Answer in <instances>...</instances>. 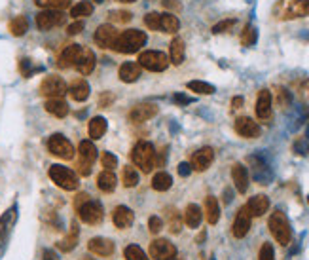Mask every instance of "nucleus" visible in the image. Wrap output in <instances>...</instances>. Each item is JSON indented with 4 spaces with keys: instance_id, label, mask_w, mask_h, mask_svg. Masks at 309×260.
<instances>
[{
    "instance_id": "obj_1",
    "label": "nucleus",
    "mask_w": 309,
    "mask_h": 260,
    "mask_svg": "<svg viewBox=\"0 0 309 260\" xmlns=\"http://www.w3.org/2000/svg\"><path fill=\"white\" fill-rule=\"evenodd\" d=\"M146 44V35L138 29H129L118 35L116 42L112 44V48L120 53H137Z\"/></svg>"
},
{
    "instance_id": "obj_2",
    "label": "nucleus",
    "mask_w": 309,
    "mask_h": 260,
    "mask_svg": "<svg viewBox=\"0 0 309 260\" xmlns=\"http://www.w3.org/2000/svg\"><path fill=\"white\" fill-rule=\"evenodd\" d=\"M131 160L142 173H150L156 167V150L150 143L138 141L131 150Z\"/></svg>"
},
{
    "instance_id": "obj_3",
    "label": "nucleus",
    "mask_w": 309,
    "mask_h": 260,
    "mask_svg": "<svg viewBox=\"0 0 309 260\" xmlns=\"http://www.w3.org/2000/svg\"><path fill=\"white\" fill-rule=\"evenodd\" d=\"M269 226V232L275 237V241L281 243V245H288L292 239V230H290V222L284 215L283 211H275L271 213V217L267 220Z\"/></svg>"
},
{
    "instance_id": "obj_4",
    "label": "nucleus",
    "mask_w": 309,
    "mask_h": 260,
    "mask_svg": "<svg viewBox=\"0 0 309 260\" xmlns=\"http://www.w3.org/2000/svg\"><path fill=\"white\" fill-rule=\"evenodd\" d=\"M48 175H50V179H52L59 188H63V190H76L78 186H80V182H78V177L76 173L72 171V169H69V167H65V165H52L50 167V171H48Z\"/></svg>"
},
{
    "instance_id": "obj_5",
    "label": "nucleus",
    "mask_w": 309,
    "mask_h": 260,
    "mask_svg": "<svg viewBox=\"0 0 309 260\" xmlns=\"http://www.w3.org/2000/svg\"><path fill=\"white\" fill-rule=\"evenodd\" d=\"M78 217L82 222H86V224H101L103 222V217H104V209H103V203L97 200H89L84 203V205H80L76 209Z\"/></svg>"
},
{
    "instance_id": "obj_6",
    "label": "nucleus",
    "mask_w": 309,
    "mask_h": 260,
    "mask_svg": "<svg viewBox=\"0 0 309 260\" xmlns=\"http://www.w3.org/2000/svg\"><path fill=\"white\" fill-rule=\"evenodd\" d=\"M138 65L146 70H152V72H162L167 69L169 59L164 52H156V50H146L138 55Z\"/></svg>"
},
{
    "instance_id": "obj_7",
    "label": "nucleus",
    "mask_w": 309,
    "mask_h": 260,
    "mask_svg": "<svg viewBox=\"0 0 309 260\" xmlns=\"http://www.w3.org/2000/svg\"><path fill=\"white\" fill-rule=\"evenodd\" d=\"M65 93H69V87H67L65 80L61 78V76L50 74L40 84V95L48 97V99H61Z\"/></svg>"
},
{
    "instance_id": "obj_8",
    "label": "nucleus",
    "mask_w": 309,
    "mask_h": 260,
    "mask_svg": "<svg viewBox=\"0 0 309 260\" xmlns=\"http://www.w3.org/2000/svg\"><path fill=\"white\" fill-rule=\"evenodd\" d=\"M48 150H50V154L61 158V160H72L74 158L72 143L65 135H61V133H55V135H52L48 139Z\"/></svg>"
},
{
    "instance_id": "obj_9",
    "label": "nucleus",
    "mask_w": 309,
    "mask_h": 260,
    "mask_svg": "<svg viewBox=\"0 0 309 260\" xmlns=\"http://www.w3.org/2000/svg\"><path fill=\"white\" fill-rule=\"evenodd\" d=\"M148 254L154 260H171L177 256V247L169 239H154L148 247Z\"/></svg>"
},
{
    "instance_id": "obj_10",
    "label": "nucleus",
    "mask_w": 309,
    "mask_h": 260,
    "mask_svg": "<svg viewBox=\"0 0 309 260\" xmlns=\"http://www.w3.org/2000/svg\"><path fill=\"white\" fill-rule=\"evenodd\" d=\"M65 23V14L61 10H44L36 16V27L40 31H50L53 27H59Z\"/></svg>"
},
{
    "instance_id": "obj_11",
    "label": "nucleus",
    "mask_w": 309,
    "mask_h": 260,
    "mask_svg": "<svg viewBox=\"0 0 309 260\" xmlns=\"http://www.w3.org/2000/svg\"><path fill=\"white\" fill-rule=\"evenodd\" d=\"M250 218H252V215L249 213L247 205H243V207L237 211V215H235V220H233V226H232L233 237H237V239H243L245 235L249 234Z\"/></svg>"
},
{
    "instance_id": "obj_12",
    "label": "nucleus",
    "mask_w": 309,
    "mask_h": 260,
    "mask_svg": "<svg viewBox=\"0 0 309 260\" xmlns=\"http://www.w3.org/2000/svg\"><path fill=\"white\" fill-rule=\"evenodd\" d=\"M156 114H158V106H156V104L140 103L129 110L127 118H129V121H133V123H142V121L152 120Z\"/></svg>"
},
{
    "instance_id": "obj_13",
    "label": "nucleus",
    "mask_w": 309,
    "mask_h": 260,
    "mask_svg": "<svg viewBox=\"0 0 309 260\" xmlns=\"http://www.w3.org/2000/svg\"><path fill=\"white\" fill-rule=\"evenodd\" d=\"M213 160H215V150L211 147H203V148H199L198 152L192 154L190 165H192L194 171H199V173H201V171L209 169V165L213 164Z\"/></svg>"
},
{
    "instance_id": "obj_14",
    "label": "nucleus",
    "mask_w": 309,
    "mask_h": 260,
    "mask_svg": "<svg viewBox=\"0 0 309 260\" xmlns=\"http://www.w3.org/2000/svg\"><path fill=\"white\" fill-rule=\"evenodd\" d=\"M235 131L237 135H241L243 139H258L260 137V125L252 118H247V116H241L235 120Z\"/></svg>"
},
{
    "instance_id": "obj_15",
    "label": "nucleus",
    "mask_w": 309,
    "mask_h": 260,
    "mask_svg": "<svg viewBox=\"0 0 309 260\" xmlns=\"http://www.w3.org/2000/svg\"><path fill=\"white\" fill-rule=\"evenodd\" d=\"M118 38V31L114 25H99L93 35V40L101 48H112V44Z\"/></svg>"
},
{
    "instance_id": "obj_16",
    "label": "nucleus",
    "mask_w": 309,
    "mask_h": 260,
    "mask_svg": "<svg viewBox=\"0 0 309 260\" xmlns=\"http://www.w3.org/2000/svg\"><path fill=\"white\" fill-rule=\"evenodd\" d=\"M133 220H135V215L125 205H118V207L112 211V222H114V226L118 230H127V228H131Z\"/></svg>"
},
{
    "instance_id": "obj_17",
    "label": "nucleus",
    "mask_w": 309,
    "mask_h": 260,
    "mask_svg": "<svg viewBox=\"0 0 309 260\" xmlns=\"http://www.w3.org/2000/svg\"><path fill=\"white\" fill-rule=\"evenodd\" d=\"M80 55H82V48H80L78 44H70V46H67V48L61 52L57 65H59L61 69H70V67H76Z\"/></svg>"
},
{
    "instance_id": "obj_18",
    "label": "nucleus",
    "mask_w": 309,
    "mask_h": 260,
    "mask_svg": "<svg viewBox=\"0 0 309 260\" xmlns=\"http://www.w3.org/2000/svg\"><path fill=\"white\" fill-rule=\"evenodd\" d=\"M87 249L97 256H112L114 254V243L106 237H91L87 243Z\"/></svg>"
},
{
    "instance_id": "obj_19",
    "label": "nucleus",
    "mask_w": 309,
    "mask_h": 260,
    "mask_svg": "<svg viewBox=\"0 0 309 260\" xmlns=\"http://www.w3.org/2000/svg\"><path fill=\"white\" fill-rule=\"evenodd\" d=\"M256 116L258 120H269L271 118V93L267 91V89H262L260 93H258V99H256Z\"/></svg>"
},
{
    "instance_id": "obj_20",
    "label": "nucleus",
    "mask_w": 309,
    "mask_h": 260,
    "mask_svg": "<svg viewBox=\"0 0 309 260\" xmlns=\"http://www.w3.org/2000/svg\"><path fill=\"white\" fill-rule=\"evenodd\" d=\"M232 179L239 194H245L249 190V171L243 164H235L232 167Z\"/></svg>"
},
{
    "instance_id": "obj_21",
    "label": "nucleus",
    "mask_w": 309,
    "mask_h": 260,
    "mask_svg": "<svg viewBox=\"0 0 309 260\" xmlns=\"http://www.w3.org/2000/svg\"><path fill=\"white\" fill-rule=\"evenodd\" d=\"M303 16H309V0H292L284 10L283 19H296Z\"/></svg>"
},
{
    "instance_id": "obj_22",
    "label": "nucleus",
    "mask_w": 309,
    "mask_h": 260,
    "mask_svg": "<svg viewBox=\"0 0 309 260\" xmlns=\"http://www.w3.org/2000/svg\"><path fill=\"white\" fill-rule=\"evenodd\" d=\"M247 209H249V213L252 217H262V215H266L267 209H269V200H267V196H264V194L252 196V198L247 201Z\"/></svg>"
},
{
    "instance_id": "obj_23",
    "label": "nucleus",
    "mask_w": 309,
    "mask_h": 260,
    "mask_svg": "<svg viewBox=\"0 0 309 260\" xmlns=\"http://www.w3.org/2000/svg\"><path fill=\"white\" fill-rule=\"evenodd\" d=\"M95 63H97V59H95V53L89 50V48H86V50H82V55H80V59H78L76 63V69L78 72L82 74V76H87V74H91L95 69Z\"/></svg>"
},
{
    "instance_id": "obj_24",
    "label": "nucleus",
    "mask_w": 309,
    "mask_h": 260,
    "mask_svg": "<svg viewBox=\"0 0 309 260\" xmlns=\"http://www.w3.org/2000/svg\"><path fill=\"white\" fill-rule=\"evenodd\" d=\"M203 215H205L207 222L213 226L218 222L220 218V205H218V200L215 196H207L205 203H203Z\"/></svg>"
},
{
    "instance_id": "obj_25",
    "label": "nucleus",
    "mask_w": 309,
    "mask_h": 260,
    "mask_svg": "<svg viewBox=\"0 0 309 260\" xmlns=\"http://www.w3.org/2000/svg\"><path fill=\"white\" fill-rule=\"evenodd\" d=\"M118 76H120L121 82L125 84H133L137 82L138 76H140V65L138 63H123L118 70Z\"/></svg>"
},
{
    "instance_id": "obj_26",
    "label": "nucleus",
    "mask_w": 309,
    "mask_h": 260,
    "mask_svg": "<svg viewBox=\"0 0 309 260\" xmlns=\"http://www.w3.org/2000/svg\"><path fill=\"white\" fill-rule=\"evenodd\" d=\"M201 218H203V211L196 203H190L188 207L184 209V224L188 226V228H192V230L199 228Z\"/></svg>"
},
{
    "instance_id": "obj_27",
    "label": "nucleus",
    "mask_w": 309,
    "mask_h": 260,
    "mask_svg": "<svg viewBox=\"0 0 309 260\" xmlns=\"http://www.w3.org/2000/svg\"><path fill=\"white\" fill-rule=\"evenodd\" d=\"M69 93L76 103H84L89 97V84L86 80H74L69 87Z\"/></svg>"
},
{
    "instance_id": "obj_28",
    "label": "nucleus",
    "mask_w": 309,
    "mask_h": 260,
    "mask_svg": "<svg viewBox=\"0 0 309 260\" xmlns=\"http://www.w3.org/2000/svg\"><path fill=\"white\" fill-rule=\"evenodd\" d=\"M44 108H46V112H50L55 118H65L69 114V104L65 103L63 99H48Z\"/></svg>"
},
{
    "instance_id": "obj_29",
    "label": "nucleus",
    "mask_w": 309,
    "mask_h": 260,
    "mask_svg": "<svg viewBox=\"0 0 309 260\" xmlns=\"http://www.w3.org/2000/svg\"><path fill=\"white\" fill-rule=\"evenodd\" d=\"M116 184H118V181H116V175L112 173L110 169H104L103 173H99V177H97V186H99V190L101 192H114L116 190Z\"/></svg>"
},
{
    "instance_id": "obj_30",
    "label": "nucleus",
    "mask_w": 309,
    "mask_h": 260,
    "mask_svg": "<svg viewBox=\"0 0 309 260\" xmlns=\"http://www.w3.org/2000/svg\"><path fill=\"white\" fill-rule=\"evenodd\" d=\"M78 154H80V162L93 165V162L97 160V148L91 141H82L78 147Z\"/></svg>"
},
{
    "instance_id": "obj_31",
    "label": "nucleus",
    "mask_w": 309,
    "mask_h": 260,
    "mask_svg": "<svg viewBox=\"0 0 309 260\" xmlns=\"http://www.w3.org/2000/svg\"><path fill=\"white\" fill-rule=\"evenodd\" d=\"M106 129H108V123H106V120H104L103 116H95V118H91V121H89V127H87V131H89V137H91L93 141L104 137Z\"/></svg>"
},
{
    "instance_id": "obj_32",
    "label": "nucleus",
    "mask_w": 309,
    "mask_h": 260,
    "mask_svg": "<svg viewBox=\"0 0 309 260\" xmlns=\"http://www.w3.org/2000/svg\"><path fill=\"white\" fill-rule=\"evenodd\" d=\"M184 55H186V48H184V42L182 38H173L171 48H169V57H171L173 65H182L184 63Z\"/></svg>"
},
{
    "instance_id": "obj_33",
    "label": "nucleus",
    "mask_w": 309,
    "mask_h": 260,
    "mask_svg": "<svg viewBox=\"0 0 309 260\" xmlns=\"http://www.w3.org/2000/svg\"><path fill=\"white\" fill-rule=\"evenodd\" d=\"M78 235H80V230H78V224L76 222H72L70 224V232L69 235L65 237V239H61L59 243H57V247H59L63 252H70L74 247L78 245Z\"/></svg>"
},
{
    "instance_id": "obj_34",
    "label": "nucleus",
    "mask_w": 309,
    "mask_h": 260,
    "mask_svg": "<svg viewBox=\"0 0 309 260\" xmlns=\"http://www.w3.org/2000/svg\"><path fill=\"white\" fill-rule=\"evenodd\" d=\"M171 186H173V177L169 173L160 171V173L154 175V179H152V188H154L156 192H167Z\"/></svg>"
},
{
    "instance_id": "obj_35",
    "label": "nucleus",
    "mask_w": 309,
    "mask_h": 260,
    "mask_svg": "<svg viewBox=\"0 0 309 260\" xmlns=\"http://www.w3.org/2000/svg\"><path fill=\"white\" fill-rule=\"evenodd\" d=\"M160 29L164 31V33H169V35H175L179 29H181V21L177 16H173V14H164L162 16V23H160Z\"/></svg>"
},
{
    "instance_id": "obj_36",
    "label": "nucleus",
    "mask_w": 309,
    "mask_h": 260,
    "mask_svg": "<svg viewBox=\"0 0 309 260\" xmlns=\"http://www.w3.org/2000/svg\"><path fill=\"white\" fill-rule=\"evenodd\" d=\"M8 29L14 36H23L29 31V19L25 16H18V18H14L10 21Z\"/></svg>"
},
{
    "instance_id": "obj_37",
    "label": "nucleus",
    "mask_w": 309,
    "mask_h": 260,
    "mask_svg": "<svg viewBox=\"0 0 309 260\" xmlns=\"http://www.w3.org/2000/svg\"><path fill=\"white\" fill-rule=\"evenodd\" d=\"M167 224H169V230L171 234H181L182 230V217L179 215L177 209L169 207L167 209Z\"/></svg>"
},
{
    "instance_id": "obj_38",
    "label": "nucleus",
    "mask_w": 309,
    "mask_h": 260,
    "mask_svg": "<svg viewBox=\"0 0 309 260\" xmlns=\"http://www.w3.org/2000/svg\"><path fill=\"white\" fill-rule=\"evenodd\" d=\"M121 181H123V186H127V188H135V186L138 184V173L135 171V167L125 165V167L121 169Z\"/></svg>"
},
{
    "instance_id": "obj_39",
    "label": "nucleus",
    "mask_w": 309,
    "mask_h": 260,
    "mask_svg": "<svg viewBox=\"0 0 309 260\" xmlns=\"http://www.w3.org/2000/svg\"><path fill=\"white\" fill-rule=\"evenodd\" d=\"M190 91H196L199 95H211V93H215V86H211V84H207V82H201V80H192L186 84Z\"/></svg>"
},
{
    "instance_id": "obj_40",
    "label": "nucleus",
    "mask_w": 309,
    "mask_h": 260,
    "mask_svg": "<svg viewBox=\"0 0 309 260\" xmlns=\"http://www.w3.org/2000/svg\"><path fill=\"white\" fill-rule=\"evenodd\" d=\"M93 14V4L91 2H87V0H84V2H78L76 6H72V10H70V16L72 18H87V16H91Z\"/></svg>"
},
{
    "instance_id": "obj_41",
    "label": "nucleus",
    "mask_w": 309,
    "mask_h": 260,
    "mask_svg": "<svg viewBox=\"0 0 309 260\" xmlns=\"http://www.w3.org/2000/svg\"><path fill=\"white\" fill-rule=\"evenodd\" d=\"M123 256L127 260H148L146 258V252L138 245H127L125 251H123Z\"/></svg>"
},
{
    "instance_id": "obj_42",
    "label": "nucleus",
    "mask_w": 309,
    "mask_h": 260,
    "mask_svg": "<svg viewBox=\"0 0 309 260\" xmlns=\"http://www.w3.org/2000/svg\"><path fill=\"white\" fill-rule=\"evenodd\" d=\"M256 29L252 25H247L243 29V33H241V44L243 46H252V44L256 42Z\"/></svg>"
},
{
    "instance_id": "obj_43",
    "label": "nucleus",
    "mask_w": 309,
    "mask_h": 260,
    "mask_svg": "<svg viewBox=\"0 0 309 260\" xmlns=\"http://www.w3.org/2000/svg\"><path fill=\"white\" fill-rule=\"evenodd\" d=\"M144 25L150 29V31H158L160 29V23H162V16L158 14V12H150V14H146L144 16Z\"/></svg>"
},
{
    "instance_id": "obj_44",
    "label": "nucleus",
    "mask_w": 309,
    "mask_h": 260,
    "mask_svg": "<svg viewBox=\"0 0 309 260\" xmlns=\"http://www.w3.org/2000/svg\"><path fill=\"white\" fill-rule=\"evenodd\" d=\"M108 18L114 23H129L133 19V16H131V12H125V10H116V12L108 14Z\"/></svg>"
},
{
    "instance_id": "obj_45",
    "label": "nucleus",
    "mask_w": 309,
    "mask_h": 260,
    "mask_svg": "<svg viewBox=\"0 0 309 260\" xmlns=\"http://www.w3.org/2000/svg\"><path fill=\"white\" fill-rule=\"evenodd\" d=\"M258 260H275V251L271 243H264L262 249H260V254H258Z\"/></svg>"
},
{
    "instance_id": "obj_46",
    "label": "nucleus",
    "mask_w": 309,
    "mask_h": 260,
    "mask_svg": "<svg viewBox=\"0 0 309 260\" xmlns=\"http://www.w3.org/2000/svg\"><path fill=\"white\" fill-rule=\"evenodd\" d=\"M148 228H150L152 234H160L164 230V220L160 217H156V215H152V217L148 218Z\"/></svg>"
},
{
    "instance_id": "obj_47",
    "label": "nucleus",
    "mask_w": 309,
    "mask_h": 260,
    "mask_svg": "<svg viewBox=\"0 0 309 260\" xmlns=\"http://www.w3.org/2000/svg\"><path fill=\"white\" fill-rule=\"evenodd\" d=\"M101 162H103L104 169H114L116 165H118V158L114 156V154H110V152H103L101 154Z\"/></svg>"
},
{
    "instance_id": "obj_48",
    "label": "nucleus",
    "mask_w": 309,
    "mask_h": 260,
    "mask_svg": "<svg viewBox=\"0 0 309 260\" xmlns=\"http://www.w3.org/2000/svg\"><path fill=\"white\" fill-rule=\"evenodd\" d=\"M233 25H235V19H224V21H220V23H216V25L213 27V33H215V35H218V33H226V31L232 29Z\"/></svg>"
},
{
    "instance_id": "obj_49",
    "label": "nucleus",
    "mask_w": 309,
    "mask_h": 260,
    "mask_svg": "<svg viewBox=\"0 0 309 260\" xmlns=\"http://www.w3.org/2000/svg\"><path fill=\"white\" fill-rule=\"evenodd\" d=\"M114 101H116V97H114V93H112V91H103V93L99 95V106H101V108H106V106H110Z\"/></svg>"
},
{
    "instance_id": "obj_50",
    "label": "nucleus",
    "mask_w": 309,
    "mask_h": 260,
    "mask_svg": "<svg viewBox=\"0 0 309 260\" xmlns=\"http://www.w3.org/2000/svg\"><path fill=\"white\" fill-rule=\"evenodd\" d=\"M277 103L281 104V106H288L290 104V95H288V91L283 89V87L277 89Z\"/></svg>"
},
{
    "instance_id": "obj_51",
    "label": "nucleus",
    "mask_w": 309,
    "mask_h": 260,
    "mask_svg": "<svg viewBox=\"0 0 309 260\" xmlns=\"http://www.w3.org/2000/svg\"><path fill=\"white\" fill-rule=\"evenodd\" d=\"M162 6L167 10H173V12H181L182 10V4L179 0H162Z\"/></svg>"
},
{
    "instance_id": "obj_52",
    "label": "nucleus",
    "mask_w": 309,
    "mask_h": 260,
    "mask_svg": "<svg viewBox=\"0 0 309 260\" xmlns=\"http://www.w3.org/2000/svg\"><path fill=\"white\" fill-rule=\"evenodd\" d=\"M82 29H84V21H74L72 25L67 27V33L69 35H78V33H82Z\"/></svg>"
},
{
    "instance_id": "obj_53",
    "label": "nucleus",
    "mask_w": 309,
    "mask_h": 260,
    "mask_svg": "<svg viewBox=\"0 0 309 260\" xmlns=\"http://www.w3.org/2000/svg\"><path fill=\"white\" fill-rule=\"evenodd\" d=\"M89 198H91V196H89V194H86V192L78 194L76 200H74V209H78V207H80V205H84V203H86V201L89 200Z\"/></svg>"
},
{
    "instance_id": "obj_54",
    "label": "nucleus",
    "mask_w": 309,
    "mask_h": 260,
    "mask_svg": "<svg viewBox=\"0 0 309 260\" xmlns=\"http://www.w3.org/2000/svg\"><path fill=\"white\" fill-rule=\"evenodd\" d=\"M78 171H80L82 177H87V175H91V165L84 164V162H78Z\"/></svg>"
},
{
    "instance_id": "obj_55",
    "label": "nucleus",
    "mask_w": 309,
    "mask_h": 260,
    "mask_svg": "<svg viewBox=\"0 0 309 260\" xmlns=\"http://www.w3.org/2000/svg\"><path fill=\"white\" fill-rule=\"evenodd\" d=\"M70 6V0H53L52 8L50 10H65Z\"/></svg>"
},
{
    "instance_id": "obj_56",
    "label": "nucleus",
    "mask_w": 309,
    "mask_h": 260,
    "mask_svg": "<svg viewBox=\"0 0 309 260\" xmlns=\"http://www.w3.org/2000/svg\"><path fill=\"white\" fill-rule=\"evenodd\" d=\"M190 173H192V165L186 164V162L179 164V175H181V177H188Z\"/></svg>"
},
{
    "instance_id": "obj_57",
    "label": "nucleus",
    "mask_w": 309,
    "mask_h": 260,
    "mask_svg": "<svg viewBox=\"0 0 309 260\" xmlns=\"http://www.w3.org/2000/svg\"><path fill=\"white\" fill-rule=\"evenodd\" d=\"M175 103L177 104H188V103H192V99L186 97V95H182V93H177V95H175Z\"/></svg>"
},
{
    "instance_id": "obj_58",
    "label": "nucleus",
    "mask_w": 309,
    "mask_h": 260,
    "mask_svg": "<svg viewBox=\"0 0 309 260\" xmlns=\"http://www.w3.org/2000/svg\"><path fill=\"white\" fill-rule=\"evenodd\" d=\"M42 260H59V256H57L55 251H52V249H46L42 254Z\"/></svg>"
},
{
    "instance_id": "obj_59",
    "label": "nucleus",
    "mask_w": 309,
    "mask_h": 260,
    "mask_svg": "<svg viewBox=\"0 0 309 260\" xmlns=\"http://www.w3.org/2000/svg\"><path fill=\"white\" fill-rule=\"evenodd\" d=\"M35 4L36 6H40V8H52V4H53V0H35Z\"/></svg>"
},
{
    "instance_id": "obj_60",
    "label": "nucleus",
    "mask_w": 309,
    "mask_h": 260,
    "mask_svg": "<svg viewBox=\"0 0 309 260\" xmlns=\"http://www.w3.org/2000/svg\"><path fill=\"white\" fill-rule=\"evenodd\" d=\"M243 106V97H233L232 99V108L233 110H237V108H241Z\"/></svg>"
},
{
    "instance_id": "obj_61",
    "label": "nucleus",
    "mask_w": 309,
    "mask_h": 260,
    "mask_svg": "<svg viewBox=\"0 0 309 260\" xmlns=\"http://www.w3.org/2000/svg\"><path fill=\"white\" fill-rule=\"evenodd\" d=\"M120 2H125V4H131V2H137V0H120Z\"/></svg>"
},
{
    "instance_id": "obj_62",
    "label": "nucleus",
    "mask_w": 309,
    "mask_h": 260,
    "mask_svg": "<svg viewBox=\"0 0 309 260\" xmlns=\"http://www.w3.org/2000/svg\"><path fill=\"white\" fill-rule=\"evenodd\" d=\"M95 2H103V0H95Z\"/></svg>"
},
{
    "instance_id": "obj_63",
    "label": "nucleus",
    "mask_w": 309,
    "mask_h": 260,
    "mask_svg": "<svg viewBox=\"0 0 309 260\" xmlns=\"http://www.w3.org/2000/svg\"><path fill=\"white\" fill-rule=\"evenodd\" d=\"M307 135H309V129H307Z\"/></svg>"
},
{
    "instance_id": "obj_64",
    "label": "nucleus",
    "mask_w": 309,
    "mask_h": 260,
    "mask_svg": "<svg viewBox=\"0 0 309 260\" xmlns=\"http://www.w3.org/2000/svg\"><path fill=\"white\" fill-rule=\"evenodd\" d=\"M307 201H309V196H307Z\"/></svg>"
}]
</instances>
